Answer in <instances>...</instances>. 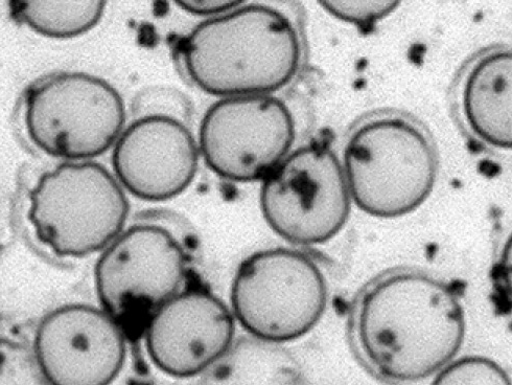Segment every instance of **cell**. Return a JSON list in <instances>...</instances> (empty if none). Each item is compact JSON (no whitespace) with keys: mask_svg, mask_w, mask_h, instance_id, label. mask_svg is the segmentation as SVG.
Returning a JSON list of instances; mask_svg holds the SVG:
<instances>
[{"mask_svg":"<svg viewBox=\"0 0 512 385\" xmlns=\"http://www.w3.org/2000/svg\"><path fill=\"white\" fill-rule=\"evenodd\" d=\"M348 336L379 378L405 384L444 369L465 336L458 291L415 268H395L369 281L349 314Z\"/></svg>","mask_w":512,"mask_h":385,"instance_id":"1","label":"cell"},{"mask_svg":"<svg viewBox=\"0 0 512 385\" xmlns=\"http://www.w3.org/2000/svg\"><path fill=\"white\" fill-rule=\"evenodd\" d=\"M184 70L203 92L223 98L272 95L289 84L301 58L290 18L246 4L204 19L181 48Z\"/></svg>","mask_w":512,"mask_h":385,"instance_id":"2","label":"cell"},{"mask_svg":"<svg viewBox=\"0 0 512 385\" xmlns=\"http://www.w3.org/2000/svg\"><path fill=\"white\" fill-rule=\"evenodd\" d=\"M29 202L36 238L62 258L102 251L124 231L129 215L118 179L92 161L65 162L45 172Z\"/></svg>","mask_w":512,"mask_h":385,"instance_id":"3","label":"cell"},{"mask_svg":"<svg viewBox=\"0 0 512 385\" xmlns=\"http://www.w3.org/2000/svg\"><path fill=\"white\" fill-rule=\"evenodd\" d=\"M344 173L359 209L397 218L420 208L436 180L434 149L423 131L399 118L361 126L344 152Z\"/></svg>","mask_w":512,"mask_h":385,"instance_id":"4","label":"cell"},{"mask_svg":"<svg viewBox=\"0 0 512 385\" xmlns=\"http://www.w3.org/2000/svg\"><path fill=\"white\" fill-rule=\"evenodd\" d=\"M126 107L118 90L86 73L66 72L32 85L25 98L30 141L66 162L90 161L107 152L122 134Z\"/></svg>","mask_w":512,"mask_h":385,"instance_id":"5","label":"cell"},{"mask_svg":"<svg viewBox=\"0 0 512 385\" xmlns=\"http://www.w3.org/2000/svg\"><path fill=\"white\" fill-rule=\"evenodd\" d=\"M186 254L164 226H131L105 249L96 267V288L103 310L128 341L144 336L152 316L180 292Z\"/></svg>","mask_w":512,"mask_h":385,"instance_id":"6","label":"cell"},{"mask_svg":"<svg viewBox=\"0 0 512 385\" xmlns=\"http://www.w3.org/2000/svg\"><path fill=\"white\" fill-rule=\"evenodd\" d=\"M328 285L306 254L276 248L246 259L231 286V305L241 326L274 344L295 341L321 320Z\"/></svg>","mask_w":512,"mask_h":385,"instance_id":"7","label":"cell"},{"mask_svg":"<svg viewBox=\"0 0 512 385\" xmlns=\"http://www.w3.org/2000/svg\"><path fill=\"white\" fill-rule=\"evenodd\" d=\"M262 183L263 215L270 228L292 244L332 240L351 213L344 169L327 145L312 144L288 154Z\"/></svg>","mask_w":512,"mask_h":385,"instance_id":"8","label":"cell"},{"mask_svg":"<svg viewBox=\"0 0 512 385\" xmlns=\"http://www.w3.org/2000/svg\"><path fill=\"white\" fill-rule=\"evenodd\" d=\"M295 122L272 95L223 98L205 113L199 151L209 169L235 183L263 180L289 154Z\"/></svg>","mask_w":512,"mask_h":385,"instance_id":"9","label":"cell"},{"mask_svg":"<svg viewBox=\"0 0 512 385\" xmlns=\"http://www.w3.org/2000/svg\"><path fill=\"white\" fill-rule=\"evenodd\" d=\"M126 341L104 310L67 305L44 317L34 352L50 385H110L123 370Z\"/></svg>","mask_w":512,"mask_h":385,"instance_id":"10","label":"cell"},{"mask_svg":"<svg viewBox=\"0 0 512 385\" xmlns=\"http://www.w3.org/2000/svg\"><path fill=\"white\" fill-rule=\"evenodd\" d=\"M234 314L214 293L180 291L150 320L144 336L157 369L175 378L204 373L234 343Z\"/></svg>","mask_w":512,"mask_h":385,"instance_id":"11","label":"cell"},{"mask_svg":"<svg viewBox=\"0 0 512 385\" xmlns=\"http://www.w3.org/2000/svg\"><path fill=\"white\" fill-rule=\"evenodd\" d=\"M199 146L181 120L139 117L114 144L112 165L120 185L146 201H166L188 189L196 177Z\"/></svg>","mask_w":512,"mask_h":385,"instance_id":"12","label":"cell"},{"mask_svg":"<svg viewBox=\"0 0 512 385\" xmlns=\"http://www.w3.org/2000/svg\"><path fill=\"white\" fill-rule=\"evenodd\" d=\"M511 93L510 52L482 58L464 86L463 107L471 128L484 142L501 149L512 144Z\"/></svg>","mask_w":512,"mask_h":385,"instance_id":"13","label":"cell"},{"mask_svg":"<svg viewBox=\"0 0 512 385\" xmlns=\"http://www.w3.org/2000/svg\"><path fill=\"white\" fill-rule=\"evenodd\" d=\"M198 385H308L296 358L279 344L242 336L200 375Z\"/></svg>","mask_w":512,"mask_h":385,"instance_id":"14","label":"cell"},{"mask_svg":"<svg viewBox=\"0 0 512 385\" xmlns=\"http://www.w3.org/2000/svg\"><path fill=\"white\" fill-rule=\"evenodd\" d=\"M106 9L104 2L91 0H14L10 16L17 24L51 39H73L95 29Z\"/></svg>","mask_w":512,"mask_h":385,"instance_id":"15","label":"cell"},{"mask_svg":"<svg viewBox=\"0 0 512 385\" xmlns=\"http://www.w3.org/2000/svg\"><path fill=\"white\" fill-rule=\"evenodd\" d=\"M0 385H50L34 349L15 339L0 336Z\"/></svg>","mask_w":512,"mask_h":385,"instance_id":"16","label":"cell"},{"mask_svg":"<svg viewBox=\"0 0 512 385\" xmlns=\"http://www.w3.org/2000/svg\"><path fill=\"white\" fill-rule=\"evenodd\" d=\"M432 385H511V381L496 361L482 356H468L440 370Z\"/></svg>","mask_w":512,"mask_h":385,"instance_id":"17","label":"cell"},{"mask_svg":"<svg viewBox=\"0 0 512 385\" xmlns=\"http://www.w3.org/2000/svg\"><path fill=\"white\" fill-rule=\"evenodd\" d=\"M325 11L343 21L368 31L376 22L389 16L401 5L400 2L387 0H357V2H320Z\"/></svg>","mask_w":512,"mask_h":385,"instance_id":"18","label":"cell"},{"mask_svg":"<svg viewBox=\"0 0 512 385\" xmlns=\"http://www.w3.org/2000/svg\"><path fill=\"white\" fill-rule=\"evenodd\" d=\"M243 3L232 0H185L176 5L184 12L211 19L235 10Z\"/></svg>","mask_w":512,"mask_h":385,"instance_id":"19","label":"cell"}]
</instances>
